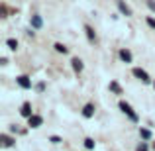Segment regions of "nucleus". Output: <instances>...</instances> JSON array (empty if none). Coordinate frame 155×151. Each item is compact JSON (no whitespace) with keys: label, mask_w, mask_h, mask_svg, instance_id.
Listing matches in <instances>:
<instances>
[{"label":"nucleus","mask_w":155,"mask_h":151,"mask_svg":"<svg viewBox=\"0 0 155 151\" xmlns=\"http://www.w3.org/2000/svg\"><path fill=\"white\" fill-rule=\"evenodd\" d=\"M120 110H122V112H124V114H126V116H128L132 122H137V114L132 110V106H130L128 102H124V100H122V102H120Z\"/></svg>","instance_id":"1"},{"label":"nucleus","mask_w":155,"mask_h":151,"mask_svg":"<svg viewBox=\"0 0 155 151\" xmlns=\"http://www.w3.org/2000/svg\"><path fill=\"white\" fill-rule=\"evenodd\" d=\"M132 73H134V77H136V79H140V80H141V83H145V84H149V83H151V79H149V75H147V73L143 71V69L136 67V69H134Z\"/></svg>","instance_id":"2"},{"label":"nucleus","mask_w":155,"mask_h":151,"mask_svg":"<svg viewBox=\"0 0 155 151\" xmlns=\"http://www.w3.org/2000/svg\"><path fill=\"white\" fill-rule=\"evenodd\" d=\"M28 124H30V128H39V126L43 124V118H41V116H35V114H34V116L28 118Z\"/></svg>","instance_id":"3"},{"label":"nucleus","mask_w":155,"mask_h":151,"mask_svg":"<svg viewBox=\"0 0 155 151\" xmlns=\"http://www.w3.org/2000/svg\"><path fill=\"white\" fill-rule=\"evenodd\" d=\"M20 114H22L24 118L34 116V114H31V104H30V102H24V104H22V110H20Z\"/></svg>","instance_id":"4"},{"label":"nucleus","mask_w":155,"mask_h":151,"mask_svg":"<svg viewBox=\"0 0 155 151\" xmlns=\"http://www.w3.org/2000/svg\"><path fill=\"white\" fill-rule=\"evenodd\" d=\"M16 80H18V84H20V87H22V88H30V87H31V83H30V79H28V77H26V75H22V77H18V79H16Z\"/></svg>","instance_id":"5"},{"label":"nucleus","mask_w":155,"mask_h":151,"mask_svg":"<svg viewBox=\"0 0 155 151\" xmlns=\"http://www.w3.org/2000/svg\"><path fill=\"white\" fill-rule=\"evenodd\" d=\"M118 8H120V12H122L124 16H132V10H130V8L126 6L124 0H118Z\"/></svg>","instance_id":"6"},{"label":"nucleus","mask_w":155,"mask_h":151,"mask_svg":"<svg viewBox=\"0 0 155 151\" xmlns=\"http://www.w3.org/2000/svg\"><path fill=\"white\" fill-rule=\"evenodd\" d=\"M83 116L84 118H92V116H94V106H92V104H87L83 108Z\"/></svg>","instance_id":"7"},{"label":"nucleus","mask_w":155,"mask_h":151,"mask_svg":"<svg viewBox=\"0 0 155 151\" xmlns=\"http://www.w3.org/2000/svg\"><path fill=\"white\" fill-rule=\"evenodd\" d=\"M120 59L124 61V63H132V53L128 49H120Z\"/></svg>","instance_id":"8"},{"label":"nucleus","mask_w":155,"mask_h":151,"mask_svg":"<svg viewBox=\"0 0 155 151\" xmlns=\"http://www.w3.org/2000/svg\"><path fill=\"white\" fill-rule=\"evenodd\" d=\"M41 26H43L41 18H39V16H31V28H35V30H39Z\"/></svg>","instance_id":"9"},{"label":"nucleus","mask_w":155,"mask_h":151,"mask_svg":"<svg viewBox=\"0 0 155 151\" xmlns=\"http://www.w3.org/2000/svg\"><path fill=\"white\" fill-rule=\"evenodd\" d=\"M71 63H73V69H75L77 73H81V71H83V61H81L79 57H75V59H73Z\"/></svg>","instance_id":"10"},{"label":"nucleus","mask_w":155,"mask_h":151,"mask_svg":"<svg viewBox=\"0 0 155 151\" xmlns=\"http://www.w3.org/2000/svg\"><path fill=\"white\" fill-rule=\"evenodd\" d=\"M84 31H87V38H88V41H94V39H96V35H94V30H92V28L88 26V24L84 26Z\"/></svg>","instance_id":"11"},{"label":"nucleus","mask_w":155,"mask_h":151,"mask_svg":"<svg viewBox=\"0 0 155 151\" xmlns=\"http://www.w3.org/2000/svg\"><path fill=\"white\" fill-rule=\"evenodd\" d=\"M6 45H8V49H12V51H16V49H18V41H16V39H8V41H6Z\"/></svg>","instance_id":"12"},{"label":"nucleus","mask_w":155,"mask_h":151,"mask_svg":"<svg viewBox=\"0 0 155 151\" xmlns=\"http://www.w3.org/2000/svg\"><path fill=\"white\" fill-rule=\"evenodd\" d=\"M12 143H14V141H12L10 136H2V145H4V147H10Z\"/></svg>","instance_id":"13"},{"label":"nucleus","mask_w":155,"mask_h":151,"mask_svg":"<svg viewBox=\"0 0 155 151\" xmlns=\"http://www.w3.org/2000/svg\"><path fill=\"white\" fill-rule=\"evenodd\" d=\"M140 136L143 137V140H149V137H151V132H149V130H145V128H141L140 130Z\"/></svg>","instance_id":"14"},{"label":"nucleus","mask_w":155,"mask_h":151,"mask_svg":"<svg viewBox=\"0 0 155 151\" xmlns=\"http://www.w3.org/2000/svg\"><path fill=\"white\" fill-rule=\"evenodd\" d=\"M110 88H112V90L116 92V94H122V88L118 87V83H110Z\"/></svg>","instance_id":"15"},{"label":"nucleus","mask_w":155,"mask_h":151,"mask_svg":"<svg viewBox=\"0 0 155 151\" xmlns=\"http://www.w3.org/2000/svg\"><path fill=\"white\" fill-rule=\"evenodd\" d=\"M84 147H87V149H94V141H92L91 137H88V140H84Z\"/></svg>","instance_id":"16"},{"label":"nucleus","mask_w":155,"mask_h":151,"mask_svg":"<svg viewBox=\"0 0 155 151\" xmlns=\"http://www.w3.org/2000/svg\"><path fill=\"white\" fill-rule=\"evenodd\" d=\"M55 49L59 51V53H67V47H65L63 43H55Z\"/></svg>","instance_id":"17"},{"label":"nucleus","mask_w":155,"mask_h":151,"mask_svg":"<svg viewBox=\"0 0 155 151\" xmlns=\"http://www.w3.org/2000/svg\"><path fill=\"white\" fill-rule=\"evenodd\" d=\"M49 141H51V143H61L63 140H61L59 136H51V137H49Z\"/></svg>","instance_id":"18"},{"label":"nucleus","mask_w":155,"mask_h":151,"mask_svg":"<svg viewBox=\"0 0 155 151\" xmlns=\"http://www.w3.org/2000/svg\"><path fill=\"white\" fill-rule=\"evenodd\" d=\"M136 151H147V143H140L137 145V149Z\"/></svg>","instance_id":"19"},{"label":"nucleus","mask_w":155,"mask_h":151,"mask_svg":"<svg viewBox=\"0 0 155 151\" xmlns=\"http://www.w3.org/2000/svg\"><path fill=\"white\" fill-rule=\"evenodd\" d=\"M147 26H149V28H153V30H155V20H153V18H147Z\"/></svg>","instance_id":"20"},{"label":"nucleus","mask_w":155,"mask_h":151,"mask_svg":"<svg viewBox=\"0 0 155 151\" xmlns=\"http://www.w3.org/2000/svg\"><path fill=\"white\" fill-rule=\"evenodd\" d=\"M147 6H149V8H151V10L155 12V0H147Z\"/></svg>","instance_id":"21"},{"label":"nucleus","mask_w":155,"mask_h":151,"mask_svg":"<svg viewBox=\"0 0 155 151\" xmlns=\"http://www.w3.org/2000/svg\"><path fill=\"white\" fill-rule=\"evenodd\" d=\"M153 87H155V83H153Z\"/></svg>","instance_id":"22"}]
</instances>
